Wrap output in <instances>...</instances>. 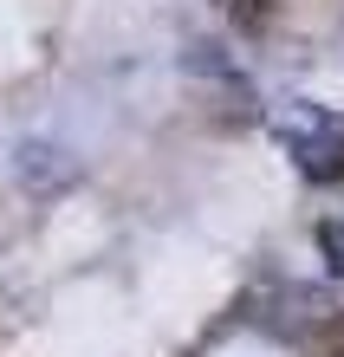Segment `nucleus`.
Instances as JSON below:
<instances>
[{
	"instance_id": "f03ea898",
	"label": "nucleus",
	"mask_w": 344,
	"mask_h": 357,
	"mask_svg": "<svg viewBox=\"0 0 344 357\" xmlns=\"http://www.w3.org/2000/svg\"><path fill=\"white\" fill-rule=\"evenodd\" d=\"M318 254H325V266H331V273H344V221H338V215L318 221Z\"/></svg>"
},
{
	"instance_id": "f257e3e1",
	"label": "nucleus",
	"mask_w": 344,
	"mask_h": 357,
	"mask_svg": "<svg viewBox=\"0 0 344 357\" xmlns=\"http://www.w3.org/2000/svg\"><path fill=\"white\" fill-rule=\"evenodd\" d=\"M292 162L306 169L312 182H338L344 176V130L325 117V111H306L292 130Z\"/></svg>"
},
{
	"instance_id": "20e7f679",
	"label": "nucleus",
	"mask_w": 344,
	"mask_h": 357,
	"mask_svg": "<svg viewBox=\"0 0 344 357\" xmlns=\"http://www.w3.org/2000/svg\"><path fill=\"white\" fill-rule=\"evenodd\" d=\"M306 357H344V319H331L325 331H318V338L306 344Z\"/></svg>"
},
{
	"instance_id": "7ed1b4c3",
	"label": "nucleus",
	"mask_w": 344,
	"mask_h": 357,
	"mask_svg": "<svg viewBox=\"0 0 344 357\" xmlns=\"http://www.w3.org/2000/svg\"><path fill=\"white\" fill-rule=\"evenodd\" d=\"M234 20H241V33H260L273 20V0H234Z\"/></svg>"
}]
</instances>
